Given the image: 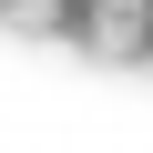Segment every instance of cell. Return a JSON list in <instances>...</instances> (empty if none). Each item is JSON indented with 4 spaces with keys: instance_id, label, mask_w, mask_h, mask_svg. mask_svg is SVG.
<instances>
[{
    "instance_id": "cell-2",
    "label": "cell",
    "mask_w": 153,
    "mask_h": 153,
    "mask_svg": "<svg viewBox=\"0 0 153 153\" xmlns=\"http://www.w3.org/2000/svg\"><path fill=\"white\" fill-rule=\"evenodd\" d=\"M71 10H82V0H10V31H71Z\"/></svg>"
},
{
    "instance_id": "cell-1",
    "label": "cell",
    "mask_w": 153,
    "mask_h": 153,
    "mask_svg": "<svg viewBox=\"0 0 153 153\" xmlns=\"http://www.w3.org/2000/svg\"><path fill=\"white\" fill-rule=\"evenodd\" d=\"M82 41L102 61H143L153 51V0H82Z\"/></svg>"
}]
</instances>
